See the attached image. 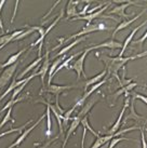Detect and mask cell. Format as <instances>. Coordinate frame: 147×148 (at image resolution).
Listing matches in <instances>:
<instances>
[{
  "label": "cell",
  "instance_id": "obj_1",
  "mask_svg": "<svg viewBox=\"0 0 147 148\" xmlns=\"http://www.w3.org/2000/svg\"><path fill=\"white\" fill-rule=\"evenodd\" d=\"M144 56H147V51H145V52H143V53L133 55V56H128V58H120V56H117V58H110V56H105V55H103V56L100 58V60L105 63L106 71L108 73V75H111V76H114L115 78H117L119 83H120L121 86H122L121 79L119 78V76H118V71L121 69V68L124 67V65L127 64V62H129V61H131V60H136V58H144Z\"/></svg>",
  "mask_w": 147,
  "mask_h": 148
},
{
  "label": "cell",
  "instance_id": "obj_2",
  "mask_svg": "<svg viewBox=\"0 0 147 148\" xmlns=\"http://www.w3.org/2000/svg\"><path fill=\"white\" fill-rule=\"evenodd\" d=\"M89 52H91L90 48H88L83 51V53L80 55V58H78L76 62L69 65V69H73L75 70L76 73H77V77H78V80L81 78V76H83L84 78H86V74H84V70H83V66H84V61H86V58L87 55L89 54Z\"/></svg>",
  "mask_w": 147,
  "mask_h": 148
},
{
  "label": "cell",
  "instance_id": "obj_3",
  "mask_svg": "<svg viewBox=\"0 0 147 148\" xmlns=\"http://www.w3.org/2000/svg\"><path fill=\"white\" fill-rule=\"evenodd\" d=\"M105 29V26L104 24H91V25H86L83 28L78 32L77 34H75L73 36L68 37L67 39H65L64 41H69L71 39H77V38L80 37H84L87 34H90V33H95V32H98V30H104Z\"/></svg>",
  "mask_w": 147,
  "mask_h": 148
},
{
  "label": "cell",
  "instance_id": "obj_4",
  "mask_svg": "<svg viewBox=\"0 0 147 148\" xmlns=\"http://www.w3.org/2000/svg\"><path fill=\"white\" fill-rule=\"evenodd\" d=\"M131 4H134V5H136V7H141L139 3H136V2H134V1H127V2L120 4V5H115L114 8L108 12V14H109L108 16L114 15L115 14V15H118V16L122 17V18L130 17L132 14H128V13H126V9H127L128 7H130Z\"/></svg>",
  "mask_w": 147,
  "mask_h": 148
},
{
  "label": "cell",
  "instance_id": "obj_5",
  "mask_svg": "<svg viewBox=\"0 0 147 148\" xmlns=\"http://www.w3.org/2000/svg\"><path fill=\"white\" fill-rule=\"evenodd\" d=\"M134 101L135 99H130V105H129V115H127L126 117L123 116V123H127L129 120H134L136 121L137 123H141V122H143L144 124H146L147 122V118H144L143 116L139 115L136 111H135V108H134Z\"/></svg>",
  "mask_w": 147,
  "mask_h": 148
},
{
  "label": "cell",
  "instance_id": "obj_6",
  "mask_svg": "<svg viewBox=\"0 0 147 148\" xmlns=\"http://www.w3.org/2000/svg\"><path fill=\"white\" fill-rule=\"evenodd\" d=\"M45 115L41 116L40 118H39V119L37 120L36 122H35V123H34L30 127H28V129H25L24 132H23V133H21L20 136L17 137V140H15V142H14V143H13L12 145H10V146H9L8 148H15V147H19V146H20V145L22 144V143H23V142H24L25 140H26V137H27V136H28L29 134L32 133V131H33V130H35V127H36L37 125H38V124L40 123L41 121H42V120L45 119Z\"/></svg>",
  "mask_w": 147,
  "mask_h": 148
},
{
  "label": "cell",
  "instance_id": "obj_7",
  "mask_svg": "<svg viewBox=\"0 0 147 148\" xmlns=\"http://www.w3.org/2000/svg\"><path fill=\"white\" fill-rule=\"evenodd\" d=\"M17 66H19V62L15 63L14 65L8 67V68H4L3 71L0 74V90L4 86H7L10 82V80L13 78V75L15 73V70L17 69Z\"/></svg>",
  "mask_w": 147,
  "mask_h": 148
},
{
  "label": "cell",
  "instance_id": "obj_8",
  "mask_svg": "<svg viewBox=\"0 0 147 148\" xmlns=\"http://www.w3.org/2000/svg\"><path fill=\"white\" fill-rule=\"evenodd\" d=\"M130 99H131L130 96H126V99H124V104H123L122 109H121L120 114H119V117L117 118L116 122L113 124V127L109 129V131H108V134H107V135H113V134H115L116 132H118L119 127H120V125H121V122H122L123 116H124V111H126V109H127L128 107H129V105H130Z\"/></svg>",
  "mask_w": 147,
  "mask_h": 148
},
{
  "label": "cell",
  "instance_id": "obj_9",
  "mask_svg": "<svg viewBox=\"0 0 147 148\" xmlns=\"http://www.w3.org/2000/svg\"><path fill=\"white\" fill-rule=\"evenodd\" d=\"M37 76H39L38 71H37V73H35V74H33V75H30V76H29V77H27V78L22 79V80H16V79H14V81H13V82L10 84V86H9L8 89L5 90V92H4L3 94L0 96V102H1V101L4 99L7 95L10 94L11 92H13V91L15 90L16 88H19L20 86H22V84H23V83H25L26 81H28V80H32V79H34L35 77H37Z\"/></svg>",
  "mask_w": 147,
  "mask_h": 148
},
{
  "label": "cell",
  "instance_id": "obj_10",
  "mask_svg": "<svg viewBox=\"0 0 147 148\" xmlns=\"http://www.w3.org/2000/svg\"><path fill=\"white\" fill-rule=\"evenodd\" d=\"M98 99H101V95H100V91L98 92V94L94 95V96H92L89 101H88V103L84 105V106L81 108V110H80V112L78 114V117L79 118H83V117H86V116L89 115V112H90V110L93 108V106L95 105V104L98 102Z\"/></svg>",
  "mask_w": 147,
  "mask_h": 148
},
{
  "label": "cell",
  "instance_id": "obj_11",
  "mask_svg": "<svg viewBox=\"0 0 147 148\" xmlns=\"http://www.w3.org/2000/svg\"><path fill=\"white\" fill-rule=\"evenodd\" d=\"M111 3V1H109V2H107L104 7H103L101 10H98V11H96V12L92 13V14H87V15H84V16H78V17H75V18H73L74 21H79V20H83V21L87 22V25H91V23H92V21H93L94 18H98V17L102 16V14L104 12H105V10H106L108 7H109V4Z\"/></svg>",
  "mask_w": 147,
  "mask_h": 148
},
{
  "label": "cell",
  "instance_id": "obj_12",
  "mask_svg": "<svg viewBox=\"0 0 147 148\" xmlns=\"http://www.w3.org/2000/svg\"><path fill=\"white\" fill-rule=\"evenodd\" d=\"M36 102H40V103L45 104V106H49L50 109H51V111L53 112L54 117H55V119H56L57 123H58V129H60V136H63L64 135V125H63V116L60 115L58 112H57L56 108H55V106L54 105H52V104L48 103V102H45V101H36Z\"/></svg>",
  "mask_w": 147,
  "mask_h": 148
},
{
  "label": "cell",
  "instance_id": "obj_13",
  "mask_svg": "<svg viewBox=\"0 0 147 148\" xmlns=\"http://www.w3.org/2000/svg\"><path fill=\"white\" fill-rule=\"evenodd\" d=\"M80 122H81V118H79L78 116H76V117H74V118H73V120H71V123H70L69 127H68V130H67V132H66V137L64 138V140H63L62 148H65L66 144H67V142H68V140H69V137L71 136V134H73L74 132L76 131V129L79 127Z\"/></svg>",
  "mask_w": 147,
  "mask_h": 148
},
{
  "label": "cell",
  "instance_id": "obj_14",
  "mask_svg": "<svg viewBox=\"0 0 147 148\" xmlns=\"http://www.w3.org/2000/svg\"><path fill=\"white\" fill-rule=\"evenodd\" d=\"M106 75H107L106 69H104L101 74L96 75L95 77H92V78H90V79H87L84 82H82V83H83V91H84L83 93H86L90 86H94V84H96V83H98L100 81H102L103 79L105 78V76H106Z\"/></svg>",
  "mask_w": 147,
  "mask_h": 148
},
{
  "label": "cell",
  "instance_id": "obj_15",
  "mask_svg": "<svg viewBox=\"0 0 147 148\" xmlns=\"http://www.w3.org/2000/svg\"><path fill=\"white\" fill-rule=\"evenodd\" d=\"M49 51H47L45 54L43 55V61H42V64L40 66V69L38 70V74L41 77V82L45 84V76L49 73Z\"/></svg>",
  "mask_w": 147,
  "mask_h": 148
},
{
  "label": "cell",
  "instance_id": "obj_16",
  "mask_svg": "<svg viewBox=\"0 0 147 148\" xmlns=\"http://www.w3.org/2000/svg\"><path fill=\"white\" fill-rule=\"evenodd\" d=\"M63 15H64V10H61V12H60V14H58V16H57L56 18L54 20L53 23H51L49 27L45 29V34H43V36L39 38V39H38L36 42H34L33 45H32V47H35V45H43V40H45V38L47 37V35L50 33V30H51V29L54 28V26H55V25H56L58 22L61 21V18L63 17Z\"/></svg>",
  "mask_w": 147,
  "mask_h": 148
},
{
  "label": "cell",
  "instance_id": "obj_17",
  "mask_svg": "<svg viewBox=\"0 0 147 148\" xmlns=\"http://www.w3.org/2000/svg\"><path fill=\"white\" fill-rule=\"evenodd\" d=\"M101 48H107V49H110V50L122 49V43H120V42H118V41H115L114 39H110V40H107V41L103 42L101 45H93V47H90V50L93 51V50L101 49Z\"/></svg>",
  "mask_w": 147,
  "mask_h": 148
},
{
  "label": "cell",
  "instance_id": "obj_18",
  "mask_svg": "<svg viewBox=\"0 0 147 148\" xmlns=\"http://www.w3.org/2000/svg\"><path fill=\"white\" fill-rule=\"evenodd\" d=\"M146 11H147V9H143V11H141V12H139V14L136 15V16L132 17V18H131V20H129V21L121 22V23H120V24H119L118 26H117V27H116V28L114 29V33H113V37H115V36L117 35V33H118V32H120V30H122V29H124V28H127L128 26H130V25L132 24V23H134V22L136 21L137 18H139V17L142 16V15H143V14L145 12H146Z\"/></svg>",
  "mask_w": 147,
  "mask_h": 148
},
{
  "label": "cell",
  "instance_id": "obj_19",
  "mask_svg": "<svg viewBox=\"0 0 147 148\" xmlns=\"http://www.w3.org/2000/svg\"><path fill=\"white\" fill-rule=\"evenodd\" d=\"M75 88V86H58V84H50L47 88V92L54 94L55 96H60V95L64 92V91L70 90Z\"/></svg>",
  "mask_w": 147,
  "mask_h": 148
},
{
  "label": "cell",
  "instance_id": "obj_20",
  "mask_svg": "<svg viewBox=\"0 0 147 148\" xmlns=\"http://www.w3.org/2000/svg\"><path fill=\"white\" fill-rule=\"evenodd\" d=\"M146 24H147V20H145L143 23H141V25H139L137 27H135V28L133 29L132 32H131V34L129 35V36H128V38L126 39V41H124V43L122 45V49H121V51H120V54H119V56H120V58H122V55L124 54V52H126V49L128 48V45H129L131 42H132V39H133L134 35L136 34V32H137V30H139V29L142 28L143 26H145Z\"/></svg>",
  "mask_w": 147,
  "mask_h": 148
},
{
  "label": "cell",
  "instance_id": "obj_21",
  "mask_svg": "<svg viewBox=\"0 0 147 148\" xmlns=\"http://www.w3.org/2000/svg\"><path fill=\"white\" fill-rule=\"evenodd\" d=\"M66 58H66L65 55H63V56H60V58H56V60H55V61L52 63V65L50 66L49 73H48V76H49V78H48V86H50V84H51V81H52V79H53V77H54V73H55L56 68L60 65H61V64L64 62V61H65Z\"/></svg>",
  "mask_w": 147,
  "mask_h": 148
},
{
  "label": "cell",
  "instance_id": "obj_22",
  "mask_svg": "<svg viewBox=\"0 0 147 148\" xmlns=\"http://www.w3.org/2000/svg\"><path fill=\"white\" fill-rule=\"evenodd\" d=\"M27 50H28V48H24V49H22L21 51L16 52L15 54L11 55V56H10V58H8V61H7V62L3 63V64H0V67L4 69V68H8V67H10V66L14 65L15 63H17V61H19V58H20L21 55L24 53V52H26Z\"/></svg>",
  "mask_w": 147,
  "mask_h": 148
},
{
  "label": "cell",
  "instance_id": "obj_23",
  "mask_svg": "<svg viewBox=\"0 0 147 148\" xmlns=\"http://www.w3.org/2000/svg\"><path fill=\"white\" fill-rule=\"evenodd\" d=\"M139 86L137 83L133 82V83H129V84H127V86H121V89H120V90H118L114 95H113V101H116V99H117V97H119L121 94H124V95L129 94L130 92H132V90L134 89L135 86Z\"/></svg>",
  "mask_w": 147,
  "mask_h": 148
},
{
  "label": "cell",
  "instance_id": "obj_24",
  "mask_svg": "<svg viewBox=\"0 0 147 148\" xmlns=\"http://www.w3.org/2000/svg\"><path fill=\"white\" fill-rule=\"evenodd\" d=\"M79 3V1H76L74 2L71 0L68 1L67 3V7H66V16H67V20H69L70 17H78V11L76 10V4Z\"/></svg>",
  "mask_w": 147,
  "mask_h": 148
},
{
  "label": "cell",
  "instance_id": "obj_25",
  "mask_svg": "<svg viewBox=\"0 0 147 148\" xmlns=\"http://www.w3.org/2000/svg\"><path fill=\"white\" fill-rule=\"evenodd\" d=\"M115 136L114 134L113 135H105V136H98V137H96V140H95V142L93 143V145L91 146L90 148H101L102 146H104V145L108 144L110 140L114 138Z\"/></svg>",
  "mask_w": 147,
  "mask_h": 148
},
{
  "label": "cell",
  "instance_id": "obj_26",
  "mask_svg": "<svg viewBox=\"0 0 147 148\" xmlns=\"http://www.w3.org/2000/svg\"><path fill=\"white\" fill-rule=\"evenodd\" d=\"M42 61H43V56H41V58H38L37 60H35V61H34V62L32 63V64H29V65L27 66V67H26V68H25V69L23 70L22 73H21L20 76H19V77H17L16 79H17V80H22V78L24 79V76H25V75H27L29 73V71H30V70H33L34 68H37V67L39 66V64H40V63L42 62Z\"/></svg>",
  "mask_w": 147,
  "mask_h": 148
},
{
  "label": "cell",
  "instance_id": "obj_27",
  "mask_svg": "<svg viewBox=\"0 0 147 148\" xmlns=\"http://www.w3.org/2000/svg\"><path fill=\"white\" fill-rule=\"evenodd\" d=\"M86 39H87L86 36H84V37L77 38V39H76V40H75L74 42H71L70 45L64 47V48H63V49H62L61 51H60V52H58V53H57L56 55H55V58H56V56H57V58H60V56H63V55H65V54L67 53L68 51H70V50L73 49V48H75V47H76L77 45H79V43H80V42H81L82 40H86Z\"/></svg>",
  "mask_w": 147,
  "mask_h": 148
},
{
  "label": "cell",
  "instance_id": "obj_28",
  "mask_svg": "<svg viewBox=\"0 0 147 148\" xmlns=\"http://www.w3.org/2000/svg\"><path fill=\"white\" fill-rule=\"evenodd\" d=\"M83 53V52H78V53H76V54H74V55H70L69 58H67L65 60V61H64V62L62 63L61 65L58 66V67H57L56 68V70H55V73H54V76H55V75L57 74V73H58V71H60V70L61 69H63V68H64V67H66V68H68V67H69V65H70V62H71V61H73L74 58H77V56H79V55H81V54Z\"/></svg>",
  "mask_w": 147,
  "mask_h": 148
},
{
  "label": "cell",
  "instance_id": "obj_29",
  "mask_svg": "<svg viewBox=\"0 0 147 148\" xmlns=\"http://www.w3.org/2000/svg\"><path fill=\"white\" fill-rule=\"evenodd\" d=\"M45 117H47V127H48L45 134L48 137H50L51 130H52V123H51V109H50L49 106H47V108H45Z\"/></svg>",
  "mask_w": 147,
  "mask_h": 148
},
{
  "label": "cell",
  "instance_id": "obj_30",
  "mask_svg": "<svg viewBox=\"0 0 147 148\" xmlns=\"http://www.w3.org/2000/svg\"><path fill=\"white\" fill-rule=\"evenodd\" d=\"M32 122V119L29 120V121H27L25 124H23L22 127H13V129H10V130H8V131H5V132H2V133H0V138L2 137V136H5V135H9V134H11V133H14V132H22L23 130H25L26 129V127L28 125L29 123Z\"/></svg>",
  "mask_w": 147,
  "mask_h": 148
},
{
  "label": "cell",
  "instance_id": "obj_31",
  "mask_svg": "<svg viewBox=\"0 0 147 148\" xmlns=\"http://www.w3.org/2000/svg\"><path fill=\"white\" fill-rule=\"evenodd\" d=\"M12 109H13V108H9L8 111H7V114L4 115L2 121L0 122V130H1V129H2V127H3L7 122H9V121H11L12 123H14V122H15V120L12 118Z\"/></svg>",
  "mask_w": 147,
  "mask_h": 148
},
{
  "label": "cell",
  "instance_id": "obj_32",
  "mask_svg": "<svg viewBox=\"0 0 147 148\" xmlns=\"http://www.w3.org/2000/svg\"><path fill=\"white\" fill-rule=\"evenodd\" d=\"M61 136L57 135L55 136V137H53V138H51V140H47L45 143H43L42 145H39L38 143H35V145L37 146V148H54L55 147V144H54V142L57 140V138H60Z\"/></svg>",
  "mask_w": 147,
  "mask_h": 148
},
{
  "label": "cell",
  "instance_id": "obj_33",
  "mask_svg": "<svg viewBox=\"0 0 147 148\" xmlns=\"http://www.w3.org/2000/svg\"><path fill=\"white\" fill-rule=\"evenodd\" d=\"M80 123L82 124V127H86L88 131H90L91 133H92V134L95 136V137H98V136H100L98 133H96V132H95L93 129H92V127H91L90 124H89V118H88V116H86V117H83V118H82L81 122H80Z\"/></svg>",
  "mask_w": 147,
  "mask_h": 148
},
{
  "label": "cell",
  "instance_id": "obj_34",
  "mask_svg": "<svg viewBox=\"0 0 147 148\" xmlns=\"http://www.w3.org/2000/svg\"><path fill=\"white\" fill-rule=\"evenodd\" d=\"M126 96H130L131 99H141L142 102H144V103L147 105V96H145V95L143 94H139V93H136V92H130L129 94L124 95V97Z\"/></svg>",
  "mask_w": 147,
  "mask_h": 148
},
{
  "label": "cell",
  "instance_id": "obj_35",
  "mask_svg": "<svg viewBox=\"0 0 147 148\" xmlns=\"http://www.w3.org/2000/svg\"><path fill=\"white\" fill-rule=\"evenodd\" d=\"M122 140H131V138H127V137H121V136H119V137H114V138L109 142V146H108V148H115L116 145L119 144V143L122 142Z\"/></svg>",
  "mask_w": 147,
  "mask_h": 148
},
{
  "label": "cell",
  "instance_id": "obj_36",
  "mask_svg": "<svg viewBox=\"0 0 147 148\" xmlns=\"http://www.w3.org/2000/svg\"><path fill=\"white\" fill-rule=\"evenodd\" d=\"M29 81H30V80H28V81H26V82H25V83H23V84H22V86H19V88H16V89H15V90L13 91L12 96H11V99H10V101H14V99H16V97H17V95L20 94L21 92H22V91H23V89H24L25 86H27V83H28Z\"/></svg>",
  "mask_w": 147,
  "mask_h": 148
},
{
  "label": "cell",
  "instance_id": "obj_37",
  "mask_svg": "<svg viewBox=\"0 0 147 148\" xmlns=\"http://www.w3.org/2000/svg\"><path fill=\"white\" fill-rule=\"evenodd\" d=\"M141 142H142V148H147V142L145 138V125L141 127Z\"/></svg>",
  "mask_w": 147,
  "mask_h": 148
},
{
  "label": "cell",
  "instance_id": "obj_38",
  "mask_svg": "<svg viewBox=\"0 0 147 148\" xmlns=\"http://www.w3.org/2000/svg\"><path fill=\"white\" fill-rule=\"evenodd\" d=\"M146 39H147V30L144 33V35L139 38V39L135 40V41H132V43H133V45H141V48H143V43L145 42V40H146Z\"/></svg>",
  "mask_w": 147,
  "mask_h": 148
},
{
  "label": "cell",
  "instance_id": "obj_39",
  "mask_svg": "<svg viewBox=\"0 0 147 148\" xmlns=\"http://www.w3.org/2000/svg\"><path fill=\"white\" fill-rule=\"evenodd\" d=\"M4 4H5V0H0V30H1V33H4L3 23H2V18H1V10Z\"/></svg>",
  "mask_w": 147,
  "mask_h": 148
},
{
  "label": "cell",
  "instance_id": "obj_40",
  "mask_svg": "<svg viewBox=\"0 0 147 148\" xmlns=\"http://www.w3.org/2000/svg\"><path fill=\"white\" fill-rule=\"evenodd\" d=\"M87 130L86 127H83V132H82V140H81V148H84V138L87 135Z\"/></svg>",
  "mask_w": 147,
  "mask_h": 148
},
{
  "label": "cell",
  "instance_id": "obj_41",
  "mask_svg": "<svg viewBox=\"0 0 147 148\" xmlns=\"http://www.w3.org/2000/svg\"><path fill=\"white\" fill-rule=\"evenodd\" d=\"M20 3V1L17 0L16 2H15V10H14V13H13V16L12 18H11V24H13V20H14V17H15V12H16V10H17V4Z\"/></svg>",
  "mask_w": 147,
  "mask_h": 148
},
{
  "label": "cell",
  "instance_id": "obj_42",
  "mask_svg": "<svg viewBox=\"0 0 147 148\" xmlns=\"http://www.w3.org/2000/svg\"><path fill=\"white\" fill-rule=\"evenodd\" d=\"M143 86H144V88H147V84H146V83H144Z\"/></svg>",
  "mask_w": 147,
  "mask_h": 148
},
{
  "label": "cell",
  "instance_id": "obj_43",
  "mask_svg": "<svg viewBox=\"0 0 147 148\" xmlns=\"http://www.w3.org/2000/svg\"><path fill=\"white\" fill-rule=\"evenodd\" d=\"M1 69H2V68H1V67H0V70H1Z\"/></svg>",
  "mask_w": 147,
  "mask_h": 148
}]
</instances>
